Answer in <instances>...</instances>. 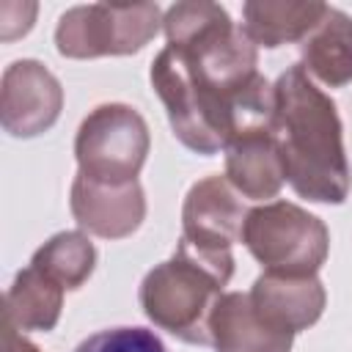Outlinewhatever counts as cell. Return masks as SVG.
<instances>
[{"label": "cell", "instance_id": "6da1fadb", "mask_svg": "<svg viewBox=\"0 0 352 352\" xmlns=\"http://www.w3.org/2000/svg\"><path fill=\"white\" fill-rule=\"evenodd\" d=\"M275 88L272 135L292 190L314 204H344L352 187L344 129L336 102L311 82L308 72L289 66Z\"/></svg>", "mask_w": 352, "mask_h": 352}, {"label": "cell", "instance_id": "7a4b0ae2", "mask_svg": "<svg viewBox=\"0 0 352 352\" xmlns=\"http://www.w3.org/2000/svg\"><path fill=\"white\" fill-rule=\"evenodd\" d=\"M231 275V253H209L182 236L176 253L146 272L140 308L160 330L187 344H209V316Z\"/></svg>", "mask_w": 352, "mask_h": 352}, {"label": "cell", "instance_id": "3957f363", "mask_svg": "<svg viewBox=\"0 0 352 352\" xmlns=\"http://www.w3.org/2000/svg\"><path fill=\"white\" fill-rule=\"evenodd\" d=\"M148 77L165 104L173 135L190 151L217 154L239 135L236 107L195 82L170 47L157 52Z\"/></svg>", "mask_w": 352, "mask_h": 352}, {"label": "cell", "instance_id": "277c9868", "mask_svg": "<svg viewBox=\"0 0 352 352\" xmlns=\"http://www.w3.org/2000/svg\"><path fill=\"white\" fill-rule=\"evenodd\" d=\"M242 242L267 272L316 275L330 250V231L308 209L272 201L248 209Z\"/></svg>", "mask_w": 352, "mask_h": 352}, {"label": "cell", "instance_id": "5b68a950", "mask_svg": "<svg viewBox=\"0 0 352 352\" xmlns=\"http://www.w3.org/2000/svg\"><path fill=\"white\" fill-rule=\"evenodd\" d=\"M157 3H91L60 14L55 47L63 58H104L140 52L162 28Z\"/></svg>", "mask_w": 352, "mask_h": 352}, {"label": "cell", "instance_id": "8992f818", "mask_svg": "<svg viewBox=\"0 0 352 352\" xmlns=\"http://www.w3.org/2000/svg\"><path fill=\"white\" fill-rule=\"evenodd\" d=\"M148 126L143 116L121 102L94 107L74 138L77 173L96 182H135L148 154Z\"/></svg>", "mask_w": 352, "mask_h": 352}, {"label": "cell", "instance_id": "52a82bcc", "mask_svg": "<svg viewBox=\"0 0 352 352\" xmlns=\"http://www.w3.org/2000/svg\"><path fill=\"white\" fill-rule=\"evenodd\" d=\"M63 110L58 77L38 60L22 58L3 72L0 121L11 138H36L47 132Z\"/></svg>", "mask_w": 352, "mask_h": 352}, {"label": "cell", "instance_id": "ba28073f", "mask_svg": "<svg viewBox=\"0 0 352 352\" xmlns=\"http://www.w3.org/2000/svg\"><path fill=\"white\" fill-rule=\"evenodd\" d=\"M248 209L226 176H206L195 182L182 206L184 239L209 253H231L242 239Z\"/></svg>", "mask_w": 352, "mask_h": 352}, {"label": "cell", "instance_id": "9c48e42d", "mask_svg": "<svg viewBox=\"0 0 352 352\" xmlns=\"http://www.w3.org/2000/svg\"><path fill=\"white\" fill-rule=\"evenodd\" d=\"M69 204L80 228L102 239H124L135 234L146 217V195L138 179L113 184L77 173Z\"/></svg>", "mask_w": 352, "mask_h": 352}, {"label": "cell", "instance_id": "30bf717a", "mask_svg": "<svg viewBox=\"0 0 352 352\" xmlns=\"http://www.w3.org/2000/svg\"><path fill=\"white\" fill-rule=\"evenodd\" d=\"M256 314L270 324L300 333L319 322L327 294L316 275H275L264 272L248 292Z\"/></svg>", "mask_w": 352, "mask_h": 352}, {"label": "cell", "instance_id": "8fae6325", "mask_svg": "<svg viewBox=\"0 0 352 352\" xmlns=\"http://www.w3.org/2000/svg\"><path fill=\"white\" fill-rule=\"evenodd\" d=\"M294 333L261 319L250 294L223 292L209 316V344L214 352H292Z\"/></svg>", "mask_w": 352, "mask_h": 352}, {"label": "cell", "instance_id": "7c38bea8", "mask_svg": "<svg viewBox=\"0 0 352 352\" xmlns=\"http://www.w3.org/2000/svg\"><path fill=\"white\" fill-rule=\"evenodd\" d=\"M231 187L253 201L275 198L286 182L272 129H250L226 146V173Z\"/></svg>", "mask_w": 352, "mask_h": 352}, {"label": "cell", "instance_id": "4fadbf2b", "mask_svg": "<svg viewBox=\"0 0 352 352\" xmlns=\"http://www.w3.org/2000/svg\"><path fill=\"white\" fill-rule=\"evenodd\" d=\"M330 6L311 0H250L242 6V28L256 47L275 50L280 44L305 41L324 19Z\"/></svg>", "mask_w": 352, "mask_h": 352}, {"label": "cell", "instance_id": "5bb4252c", "mask_svg": "<svg viewBox=\"0 0 352 352\" xmlns=\"http://www.w3.org/2000/svg\"><path fill=\"white\" fill-rule=\"evenodd\" d=\"M302 69L319 82L341 88L352 82V16L341 8H327L316 30L302 41Z\"/></svg>", "mask_w": 352, "mask_h": 352}, {"label": "cell", "instance_id": "9a60e30c", "mask_svg": "<svg viewBox=\"0 0 352 352\" xmlns=\"http://www.w3.org/2000/svg\"><path fill=\"white\" fill-rule=\"evenodd\" d=\"M63 292L66 289H60L36 267L16 272L6 294V322L16 330L50 333L60 319Z\"/></svg>", "mask_w": 352, "mask_h": 352}, {"label": "cell", "instance_id": "2e32d148", "mask_svg": "<svg viewBox=\"0 0 352 352\" xmlns=\"http://www.w3.org/2000/svg\"><path fill=\"white\" fill-rule=\"evenodd\" d=\"M30 267L44 272L60 289H80L96 267V250L82 231H60L33 253Z\"/></svg>", "mask_w": 352, "mask_h": 352}, {"label": "cell", "instance_id": "e0dca14e", "mask_svg": "<svg viewBox=\"0 0 352 352\" xmlns=\"http://www.w3.org/2000/svg\"><path fill=\"white\" fill-rule=\"evenodd\" d=\"M74 352H168L165 344L146 327H110L88 336Z\"/></svg>", "mask_w": 352, "mask_h": 352}, {"label": "cell", "instance_id": "ac0fdd59", "mask_svg": "<svg viewBox=\"0 0 352 352\" xmlns=\"http://www.w3.org/2000/svg\"><path fill=\"white\" fill-rule=\"evenodd\" d=\"M36 3H19V0H3L0 3V38L11 41L25 36L33 28L36 19Z\"/></svg>", "mask_w": 352, "mask_h": 352}, {"label": "cell", "instance_id": "d6986e66", "mask_svg": "<svg viewBox=\"0 0 352 352\" xmlns=\"http://www.w3.org/2000/svg\"><path fill=\"white\" fill-rule=\"evenodd\" d=\"M3 352H38L36 344H30L28 338H22L16 333V327H11L6 322V336H3Z\"/></svg>", "mask_w": 352, "mask_h": 352}]
</instances>
